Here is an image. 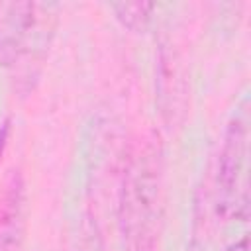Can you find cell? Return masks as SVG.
<instances>
[{
	"mask_svg": "<svg viewBox=\"0 0 251 251\" xmlns=\"http://www.w3.org/2000/svg\"><path fill=\"white\" fill-rule=\"evenodd\" d=\"M165 216V165L155 139L145 141L127 161L120 194L118 226L126 251H157Z\"/></svg>",
	"mask_w": 251,
	"mask_h": 251,
	"instance_id": "1",
	"label": "cell"
},
{
	"mask_svg": "<svg viewBox=\"0 0 251 251\" xmlns=\"http://www.w3.org/2000/svg\"><path fill=\"white\" fill-rule=\"evenodd\" d=\"M57 27L55 4L0 2V67L18 86L33 88Z\"/></svg>",
	"mask_w": 251,
	"mask_h": 251,
	"instance_id": "2",
	"label": "cell"
},
{
	"mask_svg": "<svg viewBox=\"0 0 251 251\" xmlns=\"http://www.w3.org/2000/svg\"><path fill=\"white\" fill-rule=\"evenodd\" d=\"M249 100L243 98L231 114L216 169V212L224 220H249Z\"/></svg>",
	"mask_w": 251,
	"mask_h": 251,
	"instance_id": "3",
	"label": "cell"
},
{
	"mask_svg": "<svg viewBox=\"0 0 251 251\" xmlns=\"http://www.w3.org/2000/svg\"><path fill=\"white\" fill-rule=\"evenodd\" d=\"M27 231V190L22 175H14L0 206V251H22Z\"/></svg>",
	"mask_w": 251,
	"mask_h": 251,
	"instance_id": "4",
	"label": "cell"
},
{
	"mask_svg": "<svg viewBox=\"0 0 251 251\" xmlns=\"http://www.w3.org/2000/svg\"><path fill=\"white\" fill-rule=\"evenodd\" d=\"M112 12L116 14V20H120V24L131 31H143L151 18H153V10L155 4L151 2H116L110 4Z\"/></svg>",
	"mask_w": 251,
	"mask_h": 251,
	"instance_id": "5",
	"label": "cell"
},
{
	"mask_svg": "<svg viewBox=\"0 0 251 251\" xmlns=\"http://www.w3.org/2000/svg\"><path fill=\"white\" fill-rule=\"evenodd\" d=\"M75 251H106L104 243H102V237L96 231V226L92 222H88V220L82 222Z\"/></svg>",
	"mask_w": 251,
	"mask_h": 251,
	"instance_id": "6",
	"label": "cell"
},
{
	"mask_svg": "<svg viewBox=\"0 0 251 251\" xmlns=\"http://www.w3.org/2000/svg\"><path fill=\"white\" fill-rule=\"evenodd\" d=\"M8 137H10V122H4L0 126V161H2V155H4V149L8 145Z\"/></svg>",
	"mask_w": 251,
	"mask_h": 251,
	"instance_id": "7",
	"label": "cell"
},
{
	"mask_svg": "<svg viewBox=\"0 0 251 251\" xmlns=\"http://www.w3.org/2000/svg\"><path fill=\"white\" fill-rule=\"evenodd\" d=\"M226 251H249V235H243V237L235 239Z\"/></svg>",
	"mask_w": 251,
	"mask_h": 251,
	"instance_id": "8",
	"label": "cell"
}]
</instances>
